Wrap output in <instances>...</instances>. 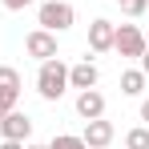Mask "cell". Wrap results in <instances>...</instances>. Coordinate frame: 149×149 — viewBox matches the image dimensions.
I'll use <instances>...</instances> for the list:
<instances>
[{
  "label": "cell",
  "mask_w": 149,
  "mask_h": 149,
  "mask_svg": "<svg viewBox=\"0 0 149 149\" xmlns=\"http://www.w3.org/2000/svg\"><path fill=\"white\" fill-rule=\"evenodd\" d=\"M24 52L40 65V61H52V56H61V45H56V32H49V28H32L24 36Z\"/></svg>",
  "instance_id": "obj_4"
},
{
  "label": "cell",
  "mask_w": 149,
  "mask_h": 149,
  "mask_svg": "<svg viewBox=\"0 0 149 149\" xmlns=\"http://www.w3.org/2000/svg\"><path fill=\"white\" fill-rule=\"evenodd\" d=\"M145 49H149V45H145Z\"/></svg>",
  "instance_id": "obj_21"
},
{
  "label": "cell",
  "mask_w": 149,
  "mask_h": 149,
  "mask_svg": "<svg viewBox=\"0 0 149 149\" xmlns=\"http://www.w3.org/2000/svg\"><path fill=\"white\" fill-rule=\"evenodd\" d=\"M145 81L149 77L141 73V69H125L121 73V93L125 97H141V93H145Z\"/></svg>",
  "instance_id": "obj_11"
},
{
  "label": "cell",
  "mask_w": 149,
  "mask_h": 149,
  "mask_svg": "<svg viewBox=\"0 0 149 149\" xmlns=\"http://www.w3.org/2000/svg\"><path fill=\"white\" fill-rule=\"evenodd\" d=\"M24 149H49V145H36V141H24Z\"/></svg>",
  "instance_id": "obj_19"
},
{
  "label": "cell",
  "mask_w": 149,
  "mask_h": 149,
  "mask_svg": "<svg viewBox=\"0 0 149 149\" xmlns=\"http://www.w3.org/2000/svg\"><path fill=\"white\" fill-rule=\"evenodd\" d=\"M77 117H81V121L105 117V93H101V89H81V93H77Z\"/></svg>",
  "instance_id": "obj_9"
},
{
  "label": "cell",
  "mask_w": 149,
  "mask_h": 149,
  "mask_svg": "<svg viewBox=\"0 0 149 149\" xmlns=\"http://www.w3.org/2000/svg\"><path fill=\"white\" fill-rule=\"evenodd\" d=\"M65 89H69V65L61 56L40 61V69H36V93H40V101H61Z\"/></svg>",
  "instance_id": "obj_1"
},
{
  "label": "cell",
  "mask_w": 149,
  "mask_h": 149,
  "mask_svg": "<svg viewBox=\"0 0 149 149\" xmlns=\"http://www.w3.org/2000/svg\"><path fill=\"white\" fill-rule=\"evenodd\" d=\"M49 149H89V145H85V137H77V133H56L49 141Z\"/></svg>",
  "instance_id": "obj_13"
},
{
  "label": "cell",
  "mask_w": 149,
  "mask_h": 149,
  "mask_svg": "<svg viewBox=\"0 0 149 149\" xmlns=\"http://www.w3.org/2000/svg\"><path fill=\"white\" fill-rule=\"evenodd\" d=\"M97 81H101V69L85 56V61H77V65H69V89H97Z\"/></svg>",
  "instance_id": "obj_8"
},
{
  "label": "cell",
  "mask_w": 149,
  "mask_h": 149,
  "mask_svg": "<svg viewBox=\"0 0 149 149\" xmlns=\"http://www.w3.org/2000/svg\"><path fill=\"white\" fill-rule=\"evenodd\" d=\"M125 149H149V125H137L125 133Z\"/></svg>",
  "instance_id": "obj_12"
},
{
  "label": "cell",
  "mask_w": 149,
  "mask_h": 149,
  "mask_svg": "<svg viewBox=\"0 0 149 149\" xmlns=\"http://www.w3.org/2000/svg\"><path fill=\"white\" fill-rule=\"evenodd\" d=\"M77 20V12H73V4L69 0H40V8H36V28H49V32H69Z\"/></svg>",
  "instance_id": "obj_2"
},
{
  "label": "cell",
  "mask_w": 149,
  "mask_h": 149,
  "mask_svg": "<svg viewBox=\"0 0 149 149\" xmlns=\"http://www.w3.org/2000/svg\"><path fill=\"white\" fill-rule=\"evenodd\" d=\"M0 117H4V109H0Z\"/></svg>",
  "instance_id": "obj_20"
},
{
  "label": "cell",
  "mask_w": 149,
  "mask_h": 149,
  "mask_svg": "<svg viewBox=\"0 0 149 149\" xmlns=\"http://www.w3.org/2000/svg\"><path fill=\"white\" fill-rule=\"evenodd\" d=\"M28 4H36V0H4V8H8V12H24Z\"/></svg>",
  "instance_id": "obj_15"
},
{
  "label": "cell",
  "mask_w": 149,
  "mask_h": 149,
  "mask_svg": "<svg viewBox=\"0 0 149 149\" xmlns=\"http://www.w3.org/2000/svg\"><path fill=\"white\" fill-rule=\"evenodd\" d=\"M113 4L121 8L125 16H133V20H137V16H141V12H145V8H149V0H113Z\"/></svg>",
  "instance_id": "obj_14"
},
{
  "label": "cell",
  "mask_w": 149,
  "mask_h": 149,
  "mask_svg": "<svg viewBox=\"0 0 149 149\" xmlns=\"http://www.w3.org/2000/svg\"><path fill=\"white\" fill-rule=\"evenodd\" d=\"M16 101H20V73L12 65H0V109L8 113L16 109Z\"/></svg>",
  "instance_id": "obj_7"
},
{
  "label": "cell",
  "mask_w": 149,
  "mask_h": 149,
  "mask_svg": "<svg viewBox=\"0 0 149 149\" xmlns=\"http://www.w3.org/2000/svg\"><path fill=\"white\" fill-rule=\"evenodd\" d=\"M137 69H141V73H145V77H149V49H145V52H141V65H137Z\"/></svg>",
  "instance_id": "obj_16"
},
{
  "label": "cell",
  "mask_w": 149,
  "mask_h": 149,
  "mask_svg": "<svg viewBox=\"0 0 149 149\" xmlns=\"http://www.w3.org/2000/svg\"><path fill=\"white\" fill-rule=\"evenodd\" d=\"M85 145L89 149H105L113 145V137H117V129H113V121H105V117H93V121H85Z\"/></svg>",
  "instance_id": "obj_6"
},
{
  "label": "cell",
  "mask_w": 149,
  "mask_h": 149,
  "mask_svg": "<svg viewBox=\"0 0 149 149\" xmlns=\"http://www.w3.org/2000/svg\"><path fill=\"white\" fill-rule=\"evenodd\" d=\"M0 149H24V141H0Z\"/></svg>",
  "instance_id": "obj_18"
},
{
  "label": "cell",
  "mask_w": 149,
  "mask_h": 149,
  "mask_svg": "<svg viewBox=\"0 0 149 149\" xmlns=\"http://www.w3.org/2000/svg\"><path fill=\"white\" fill-rule=\"evenodd\" d=\"M113 32H117V24L105 20V16H97L89 24V49L93 52H113Z\"/></svg>",
  "instance_id": "obj_10"
},
{
  "label": "cell",
  "mask_w": 149,
  "mask_h": 149,
  "mask_svg": "<svg viewBox=\"0 0 149 149\" xmlns=\"http://www.w3.org/2000/svg\"><path fill=\"white\" fill-rule=\"evenodd\" d=\"M141 125H149V97L141 101Z\"/></svg>",
  "instance_id": "obj_17"
},
{
  "label": "cell",
  "mask_w": 149,
  "mask_h": 149,
  "mask_svg": "<svg viewBox=\"0 0 149 149\" xmlns=\"http://www.w3.org/2000/svg\"><path fill=\"white\" fill-rule=\"evenodd\" d=\"M145 45H149V36L137 24H117V32H113V52H121L125 61H141Z\"/></svg>",
  "instance_id": "obj_3"
},
{
  "label": "cell",
  "mask_w": 149,
  "mask_h": 149,
  "mask_svg": "<svg viewBox=\"0 0 149 149\" xmlns=\"http://www.w3.org/2000/svg\"><path fill=\"white\" fill-rule=\"evenodd\" d=\"M0 137H4V141H28V137H32V117L20 113V109H8V113L0 117Z\"/></svg>",
  "instance_id": "obj_5"
}]
</instances>
